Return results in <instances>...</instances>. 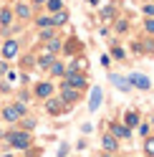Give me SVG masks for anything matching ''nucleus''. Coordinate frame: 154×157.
Masks as SVG:
<instances>
[{
  "label": "nucleus",
  "instance_id": "1",
  "mask_svg": "<svg viewBox=\"0 0 154 157\" xmlns=\"http://www.w3.org/2000/svg\"><path fill=\"white\" fill-rule=\"evenodd\" d=\"M8 140H10L13 147H28V144H31V134H25V132H15V134L8 137Z\"/></svg>",
  "mask_w": 154,
  "mask_h": 157
},
{
  "label": "nucleus",
  "instance_id": "2",
  "mask_svg": "<svg viewBox=\"0 0 154 157\" xmlns=\"http://www.w3.org/2000/svg\"><path fill=\"white\" fill-rule=\"evenodd\" d=\"M129 81H131L134 86H139V89H149V78L144 76V74H131Z\"/></svg>",
  "mask_w": 154,
  "mask_h": 157
},
{
  "label": "nucleus",
  "instance_id": "3",
  "mask_svg": "<svg viewBox=\"0 0 154 157\" xmlns=\"http://www.w3.org/2000/svg\"><path fill=\"white\" fill-rule=\"evenodd\" d=\"M23 114V104H15V106H8V109H5V119H18V117H20Z\"/></svg>",
  "mask_w": 154,
  "mask_h": 157
},
{
  "label": "nucleus",
  "instance_id": "4",
  "mask_svg": "<svg viewBox=\"0 0 154 157\" xmlns=\"http://www.w3.org/2000/svg\"><path fill=\"white\" fill-rule=\"evenodd\" d=\"M99 104H101V89H94L91 99H89V109H91V112H94V109H99Z\"/></svg>",
  "mask_w": 154,
  "mask_h": 157
},
{
  "label": "nucleus",
  "instance_id": "5",
  "mask_svg": "<svg viewBox=\"0 0 154 157\" xmlns=\"http://www.w3.org/2000/svg\"><path fill=\"white\" fill-rule=\"evenodd\" d=\"M68 86H73V89H81L83 86V76H79V74H68Z\"/></svg>",
  "mask_w": 154,
  "mask_h": 157
},
{
  "label": "nucleus",
  "instance_id": "6",
  "mask_svg": "<svg viewBox=\"0 0 154 157\" xmlns=\"http://www.w3.org/2000/svg\"><path fill=\"white\" fill-rule=\"evenodd\" d=\"M15 53H18V46H15L13 41H8V43H5V48H3V56H5V58H13Z\"/></svg>",
  "mask_w": 154,
  "mask_h": 157
},
{
  "label": "nucleus",
  "instance_id": "7",
  "mask_svg": "<svg viewBox=\"0 0 154 157\" xmlns=\"http://www.w3.org/2000/svg\"><path fill=\"white\" fill-rule=\"evenodd\" d=\"M51 91H53V86H51V84H38V89H35L38 96H51Z\"/></svg>",
  "mask_w": 154,
  "mask_h": 157
},
{
  "label": "nucleus",
  "instance_id": "8",
  "mask_svg": "<svg viewBox=\"0 0 154 157\" xmlns=\"http://www.w3.org/2000/svg\"><path fill=\"white\" fill-rule=\"evenodd\" d=\"M76 96L79 94H76L71 86H63V101H76Z\"/></svg>",
  "mask_w": 154,
  "mask_h": 157
},
{
  "label": "nucleus",
  "instance_id": "9",
  "mask_svg": "<svg viewBox=\"0 0 154 157\" xmlns=\"http://www.w3.org/2000/svg\"><path fill=\"white\" fill-rule=\"evenodd\" d=\"M114 134H119V137H131V129H129V127H121V124H114Z\"/></svg>",
  "mask_w": 154,
  "mask_h": 157
},
{
  "label": "nucleus",
  "instance_id": "10",
  "mask_svg": "<svg viewBox=\"0 0 154 157\" xmlns=\"http://www.w3.org/2000/svg\"><path fill=\"white\" fill-rule=\"evenodd\" d=\"M111 81H114V84H116V86H119V89H121V91H127V89H129V84H127V81H124V78H121V76H111Z\"/></svg>",
  "mask_w": 154,
  "mask_h": 157
},
{
  "label": "nucleus",
  "instance_id": "11",
  "mask_svg": "<svg viewBox=\"0 0 154 157\" xmlns=\"http://www.w3.org/2000/svg\"><path fill=\"white\" fill-rule=\"evenodd\" d=\"M104 147H106V150H116V140H114L111 134H106L104 137Z\"/></svg>",
  "mask_w": 154,
  "mask_h": 157
},
{
  "label": "nucleus",
  "instance_id": "12",
  "mask_svg": "<svg viewBox=\"0 0 154 157\" xmlns=\"http://www.w3.org/2000/svg\"><path fill=\"white\" fill-rule=\"evenodd\" d=\"M127 124H129V127L139 124V114H134V112H131V114H127Z\"/></svg>",
  "mask_w": 154,
  "mask_h": 157
},
{
  "label": "nucleus",
  "instance_id": "13",
  "mask_svg": "<svg viewBox=\"0 0 154 157\" xmlns=\"http://www.w3.org/2000/svg\"><path fill=\"white\" fill-rule=\"evenodd\" d=\"M0 21H3V25L10 23V10H3V13H0Z\"/></svg>",
  "mask_w": 154,
  "mask_h": 157
},
{
  "label": "nucleus",
  "instance_id": "14",
  "mask_svg": "<svg viewBox=\"0 0 154 157\" xmlns=\"http://www.w3.org/2000/svg\"><path fill=\"white\" fill-rule=\"evenodd\" d=\"M18 15H20V18H28V15H31V10H28V5H20V8H18Z\"/></svg>",
  "mask_w": 154,
  "mask_h": 157
},
{
  "label": "nucleus",
  "instance_id": "15",
  "mask_svg": "<svg viewBox=\"0 0 154 157\" xmlns=\"http://www.w3.org/2000/svg\"><path fill=\"white\" fill-rule=\"evenodd\" d=\"M48 8L51 10H61V0H48Z\"/></svg>",
  "mask_w": 154,
  "mask_h": 157
},
{
  "label": "nucleus",
  "instance_id": "16",
  "mask_svg": "<svg viewBox=\"0 0 154 157\" xmlns=\"http://www.w3.org/2000/svg\"><path fill=\"white\" fill-rule=\"evenodd\" d=\"M61 109V101H48V112H58Z\"/></svg>",
  "mask_w": 154,
  "mask_h": 157
},
{
  "label": "nucleus",
  "instance_id": "17",
  "mask_svg": "<svg viewBox=\"0 0 154 157\" xmlns=\"http://www.w3.org/2000/svg\"><path fill=\"white\" fill-rule=\"evenodd\" d=\"M144 150H147L149 155H154V140H147V144H144Z\"/></svg>",
  "mask_w": 154,
  "mask_h": 157
},
{
  "label": "nucleus",
  "instance_id": "18",
  "mask_svg": "<svg viewBox=\"0 0 154 157\" xmlns=\"http://www.w3.org/2000/svg\"><path fill=\"white\" fill-rule=\"evenodd\" d=\"M51 71L53 74H63V66L61 63H51Z\"/></svg>",
  "mask_w": 154,
  "mask_h": 157
},
{
  "label": "nucleus",
  "instance_id": "19",
  "mask_svg": "<svg viewBox=\"0 0 154 157\" xmlns=\"http://www.w3.org/2000/svg\"><path fill=\"white\" fill-rule=\"evenodd\" d=\"M38 23H41V25L46 28V25H51V23H53V18H41V21H38Z\"/></svg>",
  "mask_w": 154,
  "mask_h": 157
},
{
  "label": "nucleus",
  "instance_id": "20",
  "mask_svg": "<svg viewBox=\"0 0 154 157\" xmlns=\"http://www.w3.org/2000/svg\"><path fill=\"white\" fill-rule=\"evenodd\" d=\"M53 21H56V23H63V21H66V13H58V15L53 18Z\"/></svg>",
  "mask_w": 154,
  "mask_h": 157
},
{
  "label": "nucleus",
  "instance_id": "21",
  "mask_svg": "<svg viewBox=\"0 0 154 157\" xmlns=\"http://www.w3.org/2000/svg\"><path fill=\"white\" fill-rule=\"evenodd\" d=\"M147 31H149V33H154V21H149V23H147Z\"/></svg>",
  "mask_w": 154,
  "mask_h": 157
},
{
  "label": "nucleus",
  "instance_id": "22",
  "mask_svg": "<svg viewBox=\"0 0 154 157\" xmlns=\"http://www.w3.org/2000/svg\"><path fill=\"white\" fill-rule=\"evenodd\" d=\"M35 3H46V0H35Z\"/></svg>",
  "mask_w": 154,
  "mask_h": 157
}]
</instances>
